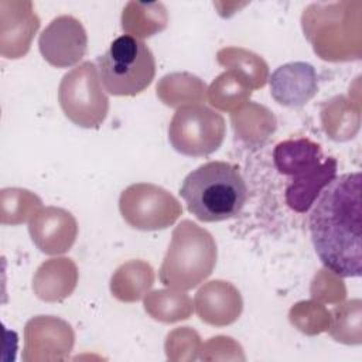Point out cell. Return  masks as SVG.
I'll list each match as a JSON object with an SVG mask.
<instances>
[{
    "mask_svg": "<svg viewBox=\"0 0 362 362\" xmlns=\"http://www.w3.org/2000/svg\"><path fill=\"white\" fill-rule=\"evenodd\" d=\"M218 62L242 78L250 89L264 86L267 81V64L252 51L243 48H223L216 55Z\"/></svg>",
    "mask_w": 362,
    "mask_h": 362,
    "instance_id": "17",
    "label": "cell"
},
{
    "mask_svg": "<svg viewBox=\"0 0 362 362\" xmlns=\"http://www.w3.org/2000/svg\"><path fill=\"white\" fill-rule=\"evenodd\" d=\"M98 72L107 93L136 96L153 82L156 59L146 42L124 34L117 37L98 58Z\"/></svg>",
    "mask_w": 362,
    "mask_h": 362,
    "instance_id": "4",
    "label": "cell"
},
{
    "mask_svg": "<svg viewBox=\"0 0 362 362\" xmlns=\"http://www.w3.org/2000/svg\"><path fill=\"white\" fill-rule=\"evenodd\" d=\"M273 158L281 174L293 177L287 189L301 197L318 194L337 175V160L322 157L320 144L308 139L279 143Z\"/></svg>",
    "mask_w": 362,
    "mask_h": 362,
    "instance_id": "5",
    "label": "cell"
},
{
    "mask_svg": "<svg viewBox=\"0 0 362 362\" xmlns=\"http://www.w3.org/2000/svg\"><path fill=\"white\" fill-rule=\"evenodd\" d=\"M195 310L199 318L211 325H229L242 313V297L228 281L214 280L195 294Z\"/></svg>",
    "mask_w": 362,
    "mask_h": 362,
    "instance_id": "12",
    "label": "cell"
},
{
    "mask_svg": "<svg viewBox=\"0 0 362 362\" xmlns=\"http://www.w3.org/2000/svg\"><path fill=\"white\" fill-rule=\"evenodd\" d=\"M144 310L151 318L161 322H175L187 320L192 313L191 298L184 293L170 290H156L144 300Z\"/></svg>",
    "mask_w": 362,
    "mask_h": 362,
    "instance_id": "18",
    "label": "cell"
},
{
    "mask_svg": "<svg viewBox=\"0 0 362 362\" xmlns=\"http://www.w3.org/2000/svg\"><path fill=\"white\" fill-rule=\"evenodd\" d=\"M215 263L216 243L212 235L185 219L173 230L160 267V281L175 290H189L212 273Z\"/></svg>",
    "mask_w": 362,
    "mask_h": 362,
    "instance_id": "3",
    "label": "cell"
},
{
    "mask_svg": "<svg viewBox=\"0 0 362 362\" xmlns=\"http://www.w3.org/2000/svg\"><path fill=\"white\" fill-rule=\"evenodd\" d=\"M167 11L161 3H127L122 14V28L134 38L151 37L167 27Z\"/></svg>",
    "mask_w": 362,
    "mask_h": 362,
    "instance_id": "16",
    "label": "cell"
},
{
    "mask_svg": "<svg viewBox=\"0 0 362 362\" xmlns=\"http://www.w3.org/2000/svg\"><path fill=\"white\" fill-rule=\"evenodd\" d=\"M154 273L150 264L141 260H130L122 264L110 280L113 296L124 303L140 300L153 286Z\"/></svg>",
    "mask_w": 362,
    "mask_h": 362,
    "instance_id": "15",
    "label": "cell"
},
{
    "mask_svg": "<svg viewBox=\"0 0 362 362\" xmlns=\"http://www.w3.org/2000/svg\"><path fill=\"white\" fill-rule=\"evenodd\" d=\"M225 132L226 124L221 113L194 103L177 109L168 126V140L174 150L184 156L204 157L221 147Z\"/></svg>",
    "mask_w": 362,
    "mask_h": 362,
    "instance_id": "7",
    "label": "cell"
},
{
    "mask_svg": "<svg viewBox=\"0 0 362 362\" xmlns=\"http://www.w3.org/2000/svg\"><path fill=\"white\" fill-rule=\"evenodd\" d=\"M359 171L335 177L317 197L308 218L317 256L337 276L359 277L361 257Z\"/></svg>",
    "mask_w": 362,
    "mask_h": 362,
    "instance_id": "1",
    "label": "cell"
},
{
    "mask_svg": "<svg viewBox=\"0 0 362 362\" xmlns=\"http://www.w3.org/2000/svg\"><path fill=\"white\" fill-rule=\"evenodd\" d=\"M11 24L3 21L1 28V54L10 47L8 58H20L30 49L31 40L40 27V18L33 10L30 1L11 3Z\"/></svg>",
    "mask_w": 362,
    "mask_h": 362,
    "instance_id": "14",
    "label": "cell"
},
{
    "mask_svg": "<svg viewBox=\"0 0 362 362\" xmlns=\"http://www.w3.org/2000/svg\"><path fill=\"white\" fill-rule=\"evenodd\" d=\"M119 209L123 219L139 230L165 229L182 212L181 204L173 194L150 182L129 185L120 194Z\"/></svg>",
    "mask_w": 362,
    "mask_h": 362,
    "instance_id": "8",
    "label": "cell"
},
{
    "mask_svg": "<svg viewBox=\"0 0 362 362\" xmlns=\"http://www.w3.org/2000/svg\"><path fill=\"white\" fill-rule=\"evenodd\" d=\"M11 199V208L1 209V222L3 223H21L30 215L34 214L35 208L41 206V199L27 191L20 188H7L1 191Z\"/></svg>",
    "mask_w": 362,
    "mask_h": 362,
    "instance_id": "20",
    "label": "cell"
},
{
    "mask_svg": "<svg viewBox=\"0 0 362 362\" xmlns=\"http://www.w3.org/2000/svg\"><path fill=\"white\" fill-rule=\"evenodd\" d=\"M78 270L71 259H51L42 263L33 280V288L44 301H62L75 288Z\"/></svg>",
    "mask_w": 362,
    "mask_h": 362,
    "instance_id": "13",
    "label": "cell"
},
{
    "mask_svg": "<svg viewBox=\"0 0 362 362\" xmlns=\"http://www.w3.org/2000/svg\"><path fill=\"white\" fill-rule=\"evenodd\" d=\"M38 48L49 65L68 68L85 57L88 35L78 18L68 14L58 16L40 34Z\"/></svg>",
    "mask_w": 362,
    "mask_h": 362,
    "instance_id": "9",
    "label": "cell"
},
{
    "mask_svg": "<svg viewBox=\"0 0 362 362\" xmlns=\"http://www.w3.org/2000/svg\"><path fill=\"white\" fill-rule=\"evenodd\" d=\"M249 85L232 71L221 74L208 89V100L221 110L242 106L250 98Z\"/></svg>",
    "mask_w": 362,
    "mask_h": 362,
    "instance_id": "19",
    "label": "cell"
},
{
    "mask_svg": "<svg viewBox=\"0 0 362 362\" xmlns=\"http://www.w3.org/2000/svg\"><path fill=\"white\" fill-rule=\"evenodd\" d=\"M318 90L317 74L311 64L290 62L279 66L270 76V93L276 102L288 107L307 103Z\"/></svg>",
    "mask_w": 362,
    "mask_h": 362,
    "instance_id": "11",
    "label": "cell"
},
{
    "mask_svg": "<svg viewBox=\"0 0 362 362\" xmlns=\"http://www.w3.org/2000/svg\"><path fill=\"white\" fill-rule=\"evenodd\" d=\"M180 195L197 219L221 222L242 211L247 199V187L238 165L208 161L184 178Z\"/></svg>",
    "mask_w": 362,
    "mask_h": 362,
    "instance_id": "2",
    "label": "cell"
},
{
    "mask_svg": "<svg viewBox=\"0 0 362 362\" xmlns=\"http://www.w3.org/2000/svg\"><path fill=\"white\" fill-rule=\"evenodd\" d=\"M28 232L42 253L58 255L72 247L78 235V225L71 212L57 206H47L33 214Z\"/></svg>",
    "mask_w": 362,
    "mask_h": 362,
    "instance_id": "10",
    "label": "cell"
},
{
    "mask_svg": "<svg viewBox=\"0 0 362 362\" xmlns=\"http://www.w3.org/2000/svg\"><path fill=\"white\" fill-rule=\"evenodd\" d=\"M58 102L65 116L76 126L98 129L105 122L109 99L93 62H82L62 76Z\"/></svg>",
    "mask_w": 362,
    "mask_h": 362,
    "instance_id": "6",
    "label": "cell"
}]
</instances>
